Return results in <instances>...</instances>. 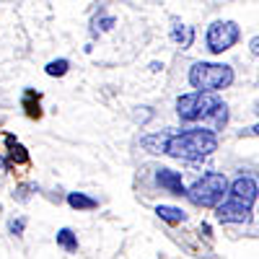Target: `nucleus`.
<instances>
[{
	"mask_svg": "<svg viewBox=\"0 0 259 259\" xmlns=\"http://www.w3.org/2000/svg\"><path fill=\"white\" fill-rule=\"evenodd\" d=\"M140 145L150 153H166L179 161H202L212 150H218V135L212 130H179V133L145 135Z\"/></svg>",
	"mask_w": 259,
	"mask_h": 259,
	"instance_id": "nucleus-1",
	"label": "nucleus"
},
{
	"mask_svg": "<svg viewBox=\"0 0 259 259\" xmlns=\"http://www.w3.org/2000/svg\"><path fill=\"white\" fill-rule=\"evenodd\" d=\"M177 114L182 122H210L212 130H221L228 122V106L215 94L192 91L177 99Z\"/></svg>",
	"mask_w": 259,
	"mask_h": 259,
	"instance_id": "nucleus-2",
	"label": "nucleus"
},
{
	"mask_svg": "<svg viewBox=\"0 0 259 259\" xmlns=\"http://www.w3.org/2000/svg\"><path fill=\"white\" fill-rule=\"evenodd\" d=\"M259 197V187L251 177H236L233 184H228L226 200L215 207L218 223H246L251 218V207Z\"/></svg>",
	"mask_w": 259,
	"mask_h": 259,
	"instance_id": "nucleus-3",
	"label": "nucleus"
},
{
	"mask_svg": "<svg viewBox=\"0 0 259 259\" xmlns=\"http://www.w3.org/2000/svg\"><path fill=\"white\" fill-rule=\"evenodd\" d=\"M189 83L194 91L218 94L233 83V70L231 65H221V62H194L189 70Z\"/></svg>",
	"mask_w": 259,
	"mask_h": 259,
	"instance_id": "nucleus-4",
	"label": "nucleus"
},
{
	"mask_svg": "<svg viewBox=\"0 0 259 259\" xmlns=\"http://www.w3.org/2000/svg\"><path fill=\"white\" fill-rule=\"evenodd\" d=\"M228 194V179L221 171H207L187 189V197L197 207H218Z\"/></svg>",
	"mask_w": 259,
	"mask_h": 259,
	"instance_id": "nucleus-5",
	"label": "nucleus"
},
{
	"mask_svg": "<svg viewBox=\"0 0 259 259\" xmlns=\"http://www.w3.org/2000/svg\"><path fill=\"white\" fill-rule=\"evenodd\" d=\"M239 36H241L239 24H233V21H215L205 34V41L212 55H223L226 50H231L239 41Z\"/></svg>",
	"mask_w": 259,
	"mask_h": 259,
	"instance_id": "nucleus-6",
	"label": "nucleus"
},
{
	"mask_svg": "<svg viewBox=\"0 0 259 259\" xmlns=\"http://www.w3.org/2000/svg\"><path fill=\"white\" fill-rule=\"evenodd\" d=\"M156 182H158L166 192L177 194V197L187 194L184 182H182V174H179V171H174V168H158V171H156Z\"/></svg>",
	"mask_w": 259,
	"mask_h": 259,
	"instance_id": "nucleus-7",
	"label": "nucleus"
},
{
	"mask_svg": "<svg viewBox=\"0 0 259 259\" xmlns=\"http://www.w3.org/2000/svg\"><path fill=\"white\" fill-rule=\"evenodd\" d=\"M171 39H174L177 45H182V47L187 50V47H192V41H194V31H192V26L174 24V29H171Z\"/></svg>",
	"mask_w": 259,
	"mask_h": 259,
	"instance_id": "nucleus-8",
	"label": "nucleus"
},
{
	"mask_svg": "<svg viewBox=\"0 0 259 259\" xmlns=\"http://www.w3.org/2000/svg\"><path fill=\"white\" fill-rule=\"evenodd\" d=\"M68 205L73 210H94L99 202L94 197H89V194H83V192H70L68 194Z\"/></svg>",
	"mask_w": 259,
	"mask_h": 259,
	"instance_id": "nucleus-9",
	"label": "nucleus"
},
{
	"mask_svg": "<svg viewBox=\"0 0 259 259\" xmlns=\"http://www.w3.org/2000/svg\"><path fill=\"white\" fill-rule=\"evenodd\" d=\"M156 215H158L161 221H166V223H182L184 221V212L179 207H174V205H158L156 207Z\"/></svg>",
	"mask_w": 259,
	"mask_h": 259,
	"instance_id": "nucleus-10",
	"label": "nucleus"
},
{
	"mask_svg": "<svg viewBox=\"0 0 259 259\" xmlns=\"http://www.w3.org/2000/svg\"><path fill=\"white\" fill-rule=\"evenodd\" d=\"M6 143H8V148H11V150H8V153H11V161H16V163H26V161H29L26 148L21 145L13 135H8V138H6Z\"/></svg>",
	"mask_w": 259,
	"mask_h": 259,
	"instance_id": "nucleus-11",
	"label": "nucleus"
},
{
	"mask_svg": "<svg viewBox=\"0 0 259 259\" xmlns=\"http://www.w3.org/2000/svg\"><path fill=\"white\" fill-rule=\"evenodd\" d=\"M57 246H62L65 251H78V239L70 228H60L57 231Z\"/></svg>",
	"mask_w": 259,
	"mask_h": 259,
	"instance_id": "nucleus-12",
	"label": "nucleus"
},
{
	"mask_svg": "<svg viewBox=\"0 0 259 259\" xmlns=\"http://www.w3.org/2000/svg\"><path fill=\"white\" fill-rule=\"evenodd\" d=\"M68 68H70V62L60 57V60H52V62H47L45 73H47V75H52V78H62L65 73H68Z\"/></svg>",
	"mask_w": 259,
	"mask_h": 259,
	"instance_id": "nucleus-13",
	"label": "nucleus"
},
{
	"mask_svg": "<svg viewBox=\"0 0 259 259\" xmlns=\"http://www.w3.org/2000/svg\"><path fill=\"white\" fill-rule=\"evenodd\" d=\"M24 109H26L29 117H39L41 114L39 112V94L36 91H26L24 94Z\"/></svg>",
	"mask_w": 259,
	"mask_h": 259,
	"instance_id": "nucleus-14",
	"label": "nucleus"
},
{
	"mask_svg": "<svg viewBox=\"0 0 259 259\" xmlns=\"http://www.w3.org/2000/svg\"><path fill=\"white\" fill-rule=\"evenodd\" d=\"M24 228H26V221H24V218H18V221H11V223H8V231H11L13 236H21V233H24Z\"/></svg>",
	"mask_w": 259,
	"mask_h": 259,
	"instance_id": "nucleus-15",
	"label": "nucleus"
},
{
	"mask_svg": "<svg viewBox=\"0 0 259 259\" xmlns=\"http://www.w3.org/2000/svg\"><path fill=\"white\" fill-rule=\"evenodd\" d=\"M29 189H31L29 184H21V187L13 192V197H16V200H26V197H29Z\"/></svg>",
	"mask_w": 259,
	"mask_h": 259,
	"instance_id": "nucleus-16",
	"label": "nucleus"
},
{
	"mask_svg": "<svg viewBox=\"0 0 259 259\" xmlns=\"http://www.w3.org/2000/svg\"><path fill=\"white\" fill-rule=\"evenodd\" d=\"M249 50H251V55H256V57H259V34L249 41Z\"/></svg>",
	"mask_w": 259,
	"mask_h": 259,
	"instance_id": "nucleus-17",
	"label": "nucleus"
},
{
	"mask_svg": "<svg viewBox=\"0 0 259 259\" xmlns=\"http://www.w3.org/2000/svg\"><path fill=\"white\" fill-rule=\"evenodd\" d=\"M112 26H114V18H112V16L101 18V29H112Z\"/></svg>",
	"mask_w": 259,
	"mask_h": 259,
	"instance_id": "nucleus-18",
	"label": "nucleus"
},
{
	"mask_svg": "<svg viewBox=\"0 0 259 259\" xmlns=\"http://www.w3.org/2000/svg\"><path fill=\"white\" fill-rule=\"evenodd\" d=\"M0 168H3V171L8 168V163H6V158H0Z\"/></svg>",
	"mask_w": 259,
	"mask_h": 259,
	"instance_id": "nucleus-19",
	"label": "nucleus"
},
{
	"mask_svg": "<svg viewBox=\"0 0 259 259\" xmlns=\"http://www.w3.org/2000/svg\"><path fill=\"white\" fill-rule=\"evenodd\" d=\"M251 133H254V135L259 138V124H254V127H251Z\"/></svg>",
	"mask_w": 259,
	"mask_h": 259,
	"instance_id": "nucleus-20",
	"label": "nucleus"
},
{
	"mask_svg": "<svg viewBox=\"0 0 259 259\" xmlns=\"http://www.w3.org/2000/svg\"><path fill=\"white\" fill-rule=\"evenodd\" d=\"M256 112H259V101H256Z\"/></svg>",
	"mask_w": 259,
	"mask_h": 259,
	"instance_id": "nucleus-21",
	"label": "nucleus"
}]
</instances>
